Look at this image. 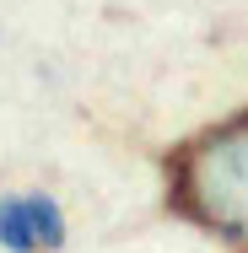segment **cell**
I'll use <instances>...</instances> for the list:
<instances>
[{"mask_svg": "<svg viewBox=\"0 0 248 253\" xmlns=\"http://www.w3.org/2000/svg\"><path fill=\"white\" fill-rule=\"evenodd\" d=\"M167 200L184 221L248 243V113L184 140L167 156Z\"/></svg>", "mask_w": 248, "mask_h": 253, "instance_id": "6da1fadb", "label": "cell"}, {"mask_svg": "<svg viewBox=\"0 0 248 253\" xmlns=\"http://www.w3.org/2000/svg\"><path fill=\"white\" fill-rule=\"evenodd\" d=\"M0 237L11 248H54L59 243V215L44 200H16L0 210Z\"/></svg>", "mask_w": 248, "mask_h": 253, "instance_id": "7a4b0ae2", "label": "cell"}]
</instances>
